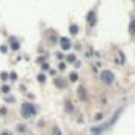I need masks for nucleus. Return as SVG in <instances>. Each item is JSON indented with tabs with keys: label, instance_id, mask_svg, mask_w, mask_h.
Returning <instances> with one entry per match:
<instances>
[{
	"label": "nucleus",
	"instance_id": "obj_1",
	"mask_svg": "<svg viewBox=\"0 0 135 135\" xmlns=\"http://www.w3.org/2000/svg\"><path fill=\"white\" fill-rule=\"evenodd\" d=\"M21 113H22L24 118H32V116L36 115V108H35L33 104H24L22 108H21Z\"/></svg>",
	"mask_w": 135,
	"mask_h": 135
},
{
	"label": "nucleus",
	"instance_id": "obj_2",
	"mask_svg": "<svg viewBox=\"0 0 135 135\" xmlns=\"http://www.w3.org/2000/svg\"><path fill=\"white\" fill-rule=\"evenodd\" d=\"M113 80H115L113 72H110V71H104V72H102V82H104V83L110 85V83H113Z\"/></svg>",
	"mask_w": 135,
	"mask_h": 135
},
{
	"label": "nucleus",
	"instance_id": "obj_3",
	"mask_svg": "<svg viewBox=\"0 0 135 135\" xmlns=\"http://www.w3.org/2000/svg\"><path fill=\"white\" fill-rule=\"evenodd\" d=\"M61 47H63V49H69V47H71L69 39H66V38H63V39H61Z\"/></svg>",
	"mask_w": 135,
	"mask_h": 135
},
{
	"label": "nucleus",
	"instance_id": "obj_4",
	"mask_svg": "<svg viewBox=\"0 0 135 135\" xmlns=\"http://www.w3.org/2000/svg\"><path fill=\"white\" fill-rule=\"evenodd\" d=\"M129 30H131V33H135V19L134 21H131V24H129Z\"/></svg>",
	"mask_w": 135,
	"mask_h": 135
},
{
	"label": "nucleus",
	"instance_id": "obj_5",
	"mask_svg": "<svg viewBox=\"0 0 135 135\" xmlns=\"http://www.w3.org/2000/svg\"><path fill=\"white\" fill-rule=\"evenodd\" d=\"M77 32H79V30H77V25H71V33L75 35Z\"/></svg>",
	"mask_w": 135,
	"mask_h": 135
},
{
	"label": "nucleus",
	"instance_id": "obj_6",
	"mask_svg": "<svg viewBox=\"0 0 135 135\" xmlns=\"http://www.w3.org/2000/svg\"><path fill=\"white\" fill-rule=\"evenodd\" d=\"M79 96H82V99H85L86 96H85V90L82 88V90H79Z\"/></svg>",
	"mask_w": 135,
	"mask_h": 135
},
{
	"label": "nucleus",
	"instance_id": "obj_7",
	"mask_svg": "<svg viewBox=\"0 0 135 135\" xmlns=\"http://www.w3.org/2000/svg\"><path fill=\"white\" fill-rule=\"evenodd\" d=\"M71 80H72V82H75V80H77V74H75V72H72V74H71Z\"/></svg>",
	"mask_w": 135,
	"mask_h": 135
},
{
	"label": "nucleus",
	"instance_id": "obj_8",
	"mask_svg": "<svg viewBox=\"0 0 135 135\" xmlns=\"http://www.w3.org/2000/svg\"><path fill=\"white\" fill-rule=\"evenodd\" d=\"M68 60H69V61H74V60H75V57H74V55H69V58H68Z\"/></svg>",
	"mask_w": 135,
	"mask_h": 135
},
{
	"label": "nucleus",
	"instance_id": "obj_9",
	"mask_svg": "<svg viewBox=\"0 0 135 135\" xmlns=\"http://www.w3.org/2000/svg\"><path fill=\"white\" fill-rule=\"evenodd\" d=\"M2 135H11V134H9V132H3Z\"/></svg>",
	"mask_w": 135,
	"mask_h": 135
}]
</instances>
